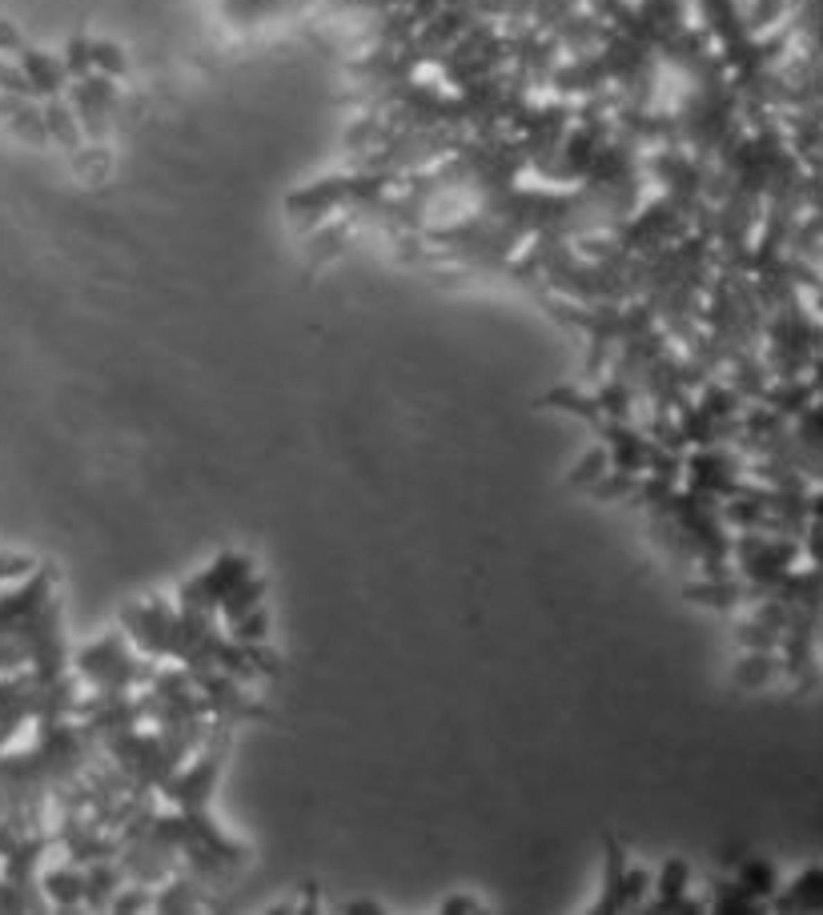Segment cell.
Returning <instances> with one entry per match:
<instances>
[{
  "label": "cell",
  "instance_id": "obj_1",
  "mask_svg": "<svg viewBox=\"0 0 823 915\" xmlns=\"http://www.w3.org/2000/svg\"><path fill=\"white\" fill-rule=\"evenodd\" d=\"M603 466H607V450L598 446V450H591V454L575 466L571 482H575V486H587V482H594V478H603Z\"/></svg>",
  "mask_w": 823,
  "mask_h": 915
},
{
  "label": "cell",
  "instance_id": "obj_2",
  "mask_svg": "<svg viewBox=\"0 0 823 915\" xmlns=\"http://www.w3.org/2000/svg\"><path fill=\"white\" fill-rule=\"evenodd\" d=\"M442 912H478V903L474 899H450V903H442Z\"/></svg>",
  "mask_w": 823,
  "mask_h": 915
}]
</instances>
